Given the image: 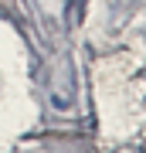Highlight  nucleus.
I'll list each match as a JSON object with an SVG mask.
<instances>
[]
</instances>
